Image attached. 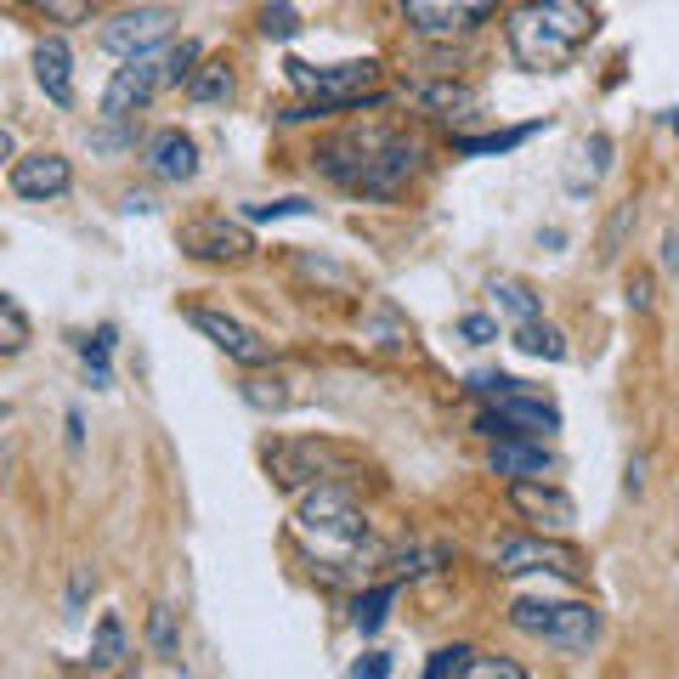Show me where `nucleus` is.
I'll list each match as a JSON object with an SVG mask.
<instances>
[{
    "mask_svg": "<svg viewBox=\"0 0 679 679\" xmlns=\"http://www.w3.org/2000/svg\"><path fill=\"white\" fill-rule=\"evenodd\" d=\"M595 0H521L504 23V40L526 74H561L595 40Z\"/></svg>",
    "mask_w": 679,
    "mask_h": 679,
    "instance_id": "1",
    "label": "nucleus"
},
{
    "mask_svg": "<svg viewBox=\"0 0 679 679\" xmlns=\"http://www.w3.org/2000/svg\"><path fill=\"white\" fill-rule=\"evenodd\" d=\"M414 165H419L414 142H403L391 130H374V125L368 130L357 125V130H346V136H334L317 148V170L340 187L363 192V199H397L403 181L414 176Z\"/></svg>",
    "mask_w": 679,
    "mask_h": 679,
    "instance_id": "2",
    "label": "nucleus"
},
{
    "mask_svg": "<svg viewBox=\"0 0 679 679\" xmlns=\"http://www.w3.org/2000/svg\"><path fill=\"white\" fill-rule=\"evenodd\" d=\"M295 532H301V544H312V555L323 561L312 572H323L328 584H340V566H346V561L368 555V521H363V510L352 504V493L328 488V481H323L317 493L301 499Z\"/></svg>",
    "mask_w": 679,
    "mask_h": 679,
    "instance_id": "3",
    "label": "nucleus"
},
{
    "mask_svg": "<svg viewBox=\"0 0 679 679\" xmlns=\"http://www.w3.org/2000/svg\"><path fill=\"white\" fill-rule=\"evenodd\" d=\"M295 91H306L312 103L306 108H289L283 119H317V114H340V108H357L363 96H374L379 85V63L363 58V63H328V69H312V63H283Z\"/></svg>",
    "mask_w": 679,
    "mask_h": 679,
    "instance_id": "4",
    "label": "nucleus"
},
{
    "mask_svg": "<svg viewBox=\"0 0 679 679\" xmlns=\"http://www.w3.org/2000/svg\"><path fill=\"white\" fill-rule=\"evenodd\" d=\"M510 623L521 628V635L566 651V657L589 651L600 640V612L589 600H515L510 606Z\"/></svg>",
    "mask_w": 679,
    "mask_h": 679,
    "instance_id": "5",
    "label": "nucleus"
},
{
    "mask_svg": "<svg viewBox=\"0 0 679 679\" xmlns=\"http://www.w3.org/2000/svg\"><path fill=\"white\" fill-rule=\"evenodd\" d=\"M176 29V12L170 7H136V12H119L103 23V34H96V45L114 58H142V52H154L159 40H170Z\"/></svg>",
    "mask_w": 679,
    "mask_h": 679,
    "instance_id": "6",
    "label": "nucleus"
},
{
    "mask_svg": "<svg viewBox=\"0 0 679 679\" xmlns=\"http://www.w3.org/2000/svg\"><path fill=\"white\" fill-rule=\"evenodd\" d=\"M165 85V58L142 52V58H125V69L108 80L103 91V119H130L136 108L154 103V91Z\"/></svg>",
    "mask_w": 679,
    "mask_h": 679,
    "instance_id": "7",
    "label": "nucleus"
},
{
    "mask_svg": "<svg viewBox=\"0 0 679 679\" xmlns=\"http://www.w3.org/2000/svg\"><path fill=\"white\" fill-rule=\"evenodd\" d=\"M499 0H403L408 23L425 34V40H453V34H470L476 23L493 18Z\"/></svg>",
    "mask_w": 679,
    "mask_h": 679,
    "instance_id": "8",
    "label": "nucleus"
},
{
    "mask_svg": "<svg viewBox=\"0 0 679 679\" xmlns=\"http://www.w3.org/2000/svg\"><path fill=\"white\" fill-rule=\"evenodd\" d=\"M493 566L499 572H561V577H584V555L572 544H555V539H504L493 550Z\"/></svg>",
    "mask_w": 679,
    "mask_h": 679,
    "instance_id": "9",
    "label": "nucleus"
},
{
    "mask_svg": "<svg viewBox=\"0 0 679 679\" xmlns=\"http://www.w3.org/2000/svg\"><path fill=\"white\" fill-rule=\"evenodd\" d=\"M181 250L199 255V261H244L255 250V238L227 216H199V221L181 227Z\"/></svg>",
    "mask_w": 679,
    "mask_h": 679,
    "instance_id": "10",
    "label": "nucleus"
},
{
    "mask_svg": "<svg viewBox=\"0 0 679 679\" xmlns=\"http://www.w3.org/2000/svg\"><path fill=\"white\" fill-rule=\"evenodd\" d=\"M192 328L210 334V346L227 352L232 363H244V368H267L272 363V340H261L255 328H244V323L227 317V312H192Z\"/></svg>",
    "mask_w": 679,
    "mask_h": 679,
    "instance_id": "11",
    "label": "nucleus"
},
{
    "mask_svg": "<svg viewBox=\"0 0 679 679\" xmlns=\"http://www.w3.org/2000/svg\"><path fill=\"white\" fill-rule=\"evenodd\" d=\"M328 464H334V448H323V442H278L267 453V470H272L278 488H306Z\"/></svg>",
    "mask_w": 679,
    "mask_h": 679,
    "instance_id": "12",
    "label": "nucleus"
},
{
    "mask_svg": "<svg viewBox=\"0 0 679 679\" xmlns=\"http://www.w3.org/2000/svg\"><path fill=\"white\" fill-rule=\"evenodd\" d=\"M488 464L510 481H550L555 476V453L544 442H532V436H504V442H493Z\"/></svg>",
    "mask_w": 679,
    "mask_h": 679,
    "instance_id": "13",
    "label": "nucleus"
},
{
    "mask_svg": "<svg viewBox=\"0 0 679 679\" xmlns=\"http://www.w3.org/2000/svg\"><path fill=\"white\" fill-rule=\"evenodd\" d=\"M74 170L63 154H29V159H12V192L18 199H58L69 192Z\"/></svg>",
    "mask_w": 679,
    "mask_h": 679,
    "instance_id": "14",
    "label": "nucleus"
},
{
    "mask_svg": "<svg viewBox=\"0 0 679 679\" xmlns=\"http://www.w3.org/2000/svg\"><path fill=\"white\" fill-rule=\"evenodd\" d=\"M510 504H515L526 521L550 526V532H561V526L577 521V504H572L561 488H550V481H510Z\"/></svg>",
    "mask_w": 679,
    "mask_h": 679,
    "instance_id": "15",
    "label": "nucleus"
},
{
    "mask_svg": "<svg viewBox=\"0 0 679 679\" xmlns=\"http://www.w3.org/2000/svg\"><path fill=\"white\" fill-rule=\"evenodd\" d=\"M34 80H40V91L52 96L58 108L74 103V58H69V40L63 34H45L34 45Z\"/></svg>",
    "mask_w": 679,
    "mask_h": 679,
    "instance_id": "16",
    "label": "nucleus"
},
{
    "mask_svg": "<svg viewBox=\"0 0 679 679\" xmlns=\"http://www.w3.org/2000/svg\"><path fill=\"white\" fill-rule=\"evenodd\" d=\"M148 165L165 181H192L199 176V148H192V136H181V130H159L148 142Z\"/></svg>",
    "mask_w": 679,
    "mask_h": 679,
    "instance_id": "17",
    "label": "nucleus"
},
{
    "mask_svg": "<svg viewBox=\"0 0 679 679\" xmlns=\"http://www.w3.org/2000/svg\"><path fill=\"white\" fill-rule=\"evenodd\" d=\"M493 414L510 425V436H550V430H561V408L544 403L539 391H532V397H510V403H493Z\"/></svg>",
    "mask_w": 679,
    "mask_h": 679,
    "instance_id": "18",
    "label": "nucleus"
},
{
    "mask_svg": "<svg viewBox=\"0 0 679 679\" xmlns=\"http://www.w3.org/2000/svg\"><path fill=\"white\" fill-rule=\"evenodd\" d=\"M515 352L544 357V363H561V357H566V334H561L555 323H544V317H532V323L515 328Z\"/></svg>",
    "mask_w": 679,
    "mask_h": 679,
    "instance_id": "19",
    "label": "nucleus"
},
{
    "mask_svg": "<svg viewBox=\"0 0 679 679\" xmlns=\"http://www.w3.org/2000/svg\"><path fill=\"white\" fill-rule=\"evenodd\" d=\"M419 103H425L430 114H442V119H470V114L481 108V96H476L470 85H425Z\"/></svg>",
    "mask_w": 679,
    "mask_h": 679,
    "instance_id": "20",
    "label": "nucleus"
},
{
    "mask_svg": "<svg viewBox=\"0 0 679 679\" xmlns=\"http://www.w3.org/2000/svg\"><path fill=\"white\" fill-rule=\"evenodd\" d=\"M238 397H244L250 408H261V414H283L289 403H295L289 379H278V374H250L244 385H238Z\"/></svg>",
    "mask_w": 679,
    "mask_h": 679,
    "instance_id": "21",
    "label": "nucleus"
},
{
    "mask_svg": "<svg viewBox=\"0 0 679 679\" xmlns=\"http://www.w3.org/2000/svg\"><path fill=\"white\" fill-rule=\"evenodd\" d=\"M577 159H584V170H572V192H584V187H595L606 170H612V136L606 130H595L589 142H584V148H577Z\"/></svg>",
    "mask_w": 679,
    "mask_h": 679,
    "instance_id": "22",
    "label": "nucleus"
},
{
    "mask_svg": "<svg viewBox=\"0 0 679 679\" xmlns=\"http://www.w3.org/2000/svg\"><path fill=\"white\" fill-rule=\"evenodd\" d=\"M114 323H103V328H96V334H85L80 340V357H85V379L91 385H114V374H108V352H114Z\"/></svg>",
    "mask_w": 679,
    "mask_h": 679,
    "instance_id": "23",
    "label": "nucleus"
},
{
    "mask_svg": "<svg viewBox=\"0 0 679 679\" xmlns=\"http://www.w3.org/2000/svg\"><path fill=\"white\" fill-rule=\"evenodd\" d=\"M493 301H499V312H510V317H515V328H521V323H532V317L544 312V306H539V295H532V289H526L521 278H493Z\"/></svg>",
    "mask_w": 679,
    "mask_h": 679,
    "instance_id": "24",
    "label": "nucleus"
},
{
    "mask_svg": "<svg viewBox=\"0 0 679 679\" xmlns=\"http://www.w3.org/2000/svg\"><path fill=\"white\" fill-rule=\"evenodd\" d=\"M391 600H397V584H379V589L357 595V600H352V623H357V635H374V628L385 623V612H391Z\"/></svg>",
    "mask_w": 679,
    "mask_h": 679,
    "instance_id": "25",
    "label": "nucleus"
},
{
    "mask_svg": "<svg viewBox=\"0 0 679 679\" xmlns=\"http://www.w3.org/2000/svg\"><path fill=\"white\" fill-rule=\"evenodd\" d=\"M187 96H192V103H227V96H232V69L227 63H205L199 74L187 80Z\"/></svg>",
    "mask_w": 679,
    "mask_h": 679,
    "instance_id": "26",
    "label": "nucleus"
},
{
    "mask_svg": "<svg viewBox=\"0 0 679 679\" xmlns=\"http://www.w3.org/2000/svg\"><path fill=\"white\" fill-rule=\"evenodd\" d=\"M544 125H521V130H499V136H464L459 142V154H470V159H481V154H510V148H521L526 136H539Z\"/></svg>",
    "mask_w": 679,
    "mask_h": 679,
    "instance_id": "27",
    "label": "nucleus"
},
{
    "mask_svg": "<svg viewBox=\"0 0 679 679\" xmlns=\"http://www.w3.org/2000/svg\"><path fill=\"white\" fill-rule=\"evenodd\" d=\"M628 227H635V199H623V205L612 210V221H606V232H600V267H612V261L623 255Z\"/></svg>",
    "mask_w": 679,
    "mask_h": 679,
    "instance_id": "28",
    "label": "nucleus"
},
{
    "mask_svg": "<svg viewBox=\"0 0 679 679\" xmlns=\"http://www.w3.org/2000/svg\"><path fill=\"white\" fill-rule=\"evenodd\" d=\"M119 657H125V623L108 612L103 623H96V646H91V662H96V668H114Z\"/></svg>",
    "mask_w": 679,
    "mask_h": 679,
    "instance_id": "29",
    "label": "nucleus"
},
{
    "mask_svg": "<svg viewBox=\"0 0 679 679\" xmlns=\"http://www.w3.org/2000/svg\"><path fill=\"white\" fill-rule=\"evenodd\" d=\"M199 40H181V45H170L165 52V85H187L192 74H199Z\"/></svg>",
    "mask_w": 679,
    "mask_h": 679,
    "instance_id": "30",
    "label": "nucleus"
},
{
    "mask_svg": "<svg viewBox=\"0 0 679 679\" xmlns=\"http://www.w3.org/2000/svg\"><path fill=\"white\" fill-rule=\"evenodd\" d=\"M23 346H29V317L12 301H0V357H18Z\"/></svg>",
    "mask_w": 679,
    "mask_h": 679,
    "instance_id": "31",
    "label": "nucleus"
},
{
    "mask_svg": "<svg viewBox=\"0 0 679 679\" xmlns=\"http://www.w3.org/2000/svg\"><path fill=\"white\" fill-rule=\"evenodd\" d=\"M148 646H154L165 662L181 657V646H176V612H170V606H154V617H148Z\"/></svg>",
    "mask_w": 679,
    "mask_h": 679,
    "instance_id": "32",
    "label": "nucleus"
},
{
    "mask_svg": "<svg viewBox=\"0 0 679 679\" xmlns=\"http://www.w3.org/2000/svg\"><path fill=\"white\" fill-rule=\"evenodd\" d=\"M295 29H301V12L289 7V0H267L261 7V34L267 40H295Z\"/></svg>",
    "mask_w": 679,
    "mask_h": 679,
    "instance_id": "33",
    "label": "nucleus"
},
{
    "mask_svg": "<svg viewBox=\"0 0 679 679\" xmlns=\"http://www.w3.org/2000/svg\"><path fill=\"white\" fill-rule=\"evenodd\" d=\"M283 216H317L312 199H272V205H244V221H283Z\"/></svg>",
    "mask_w": 679,
    "mask_h": 679,
    "instance_id": "34",
    "label": "nucleus"
},
{
    "mask_svg": "<svg viewBox=\"0 0 679 679\" xmlns=\"http://www.w3.org/2000/svg\"><path fill=\"white\" fill-rule=\"evenodd\" d=\"M459 679H526V673H521L510 657H476V651H470V662H464Z\"/></svg>",
    "mask_w": 679,
    "mask_h": 679,
    "instance_id": "35",
    "label": "nucleus"
},
{
    "mask_svg": "<svg viewBox=\"0 0 679 679\" xmlns=\"http://www.w3.org/2000/svg\"><path fill=\"white\" fill-rule=\"evenodd\" d=\"M464 662H470V646H442V651H430L425 679H459V673H464Z\"/></svg>",
    "mask_w": 679,
    "mask_h": 679,
    "instance_id": "36",
    "label": "nucleus"
},
{
    "mask_svg": "<svg viewBox=\"0 0 679 679\" xmlns=\"http://www.w3.org/2000/svg\"><path fill=\"white\" fill-rule=\"evenodd\" d=\"M442 561H453V544H430V550H414V555H403V561H397V572H403V577H419V572L442 566Z\"/></svg>",
    "mask_w": 679,
    "mask_h": 679,
    "instance_id": "37",
    "label": "nucleus"
},
{
    "mask_svg": "<svg viewBox=\"0 0 679 679\" xmlns=\"http://www.w3.org/2000/svg\"><path fill=\"white\" fill-rule=\"evenodd\" d=\"M130 142H136V130H130L125 119H114L108 130H91V148H96V154H119V148H130Z\"/></svg>",
    "mask_w": 679,
    "mask_h": 679,
    "instance_id": "38",
    "label": "nucleus"
},
{
    "mask_svg": "<svg viewBox=\"0 0 679 679\" xmlns=\"http://www.w3.org/2000/svg\"><path fill=\"white\" fill-rule=\"evenodd\" d=\"M459 334L470 340V346H493V340H499V323L481 317V312H470V317H459Z\"/></svg>",
    "mask_w": 679,
    "mask_h": 679,
    "instance_id": "39",
    "label": "nucleus"
},
{
    "mask_svg": "<svg viewBox=\"0 0 679 679\" xmlns=\"http://www.w3.org/2000/svg\"><path fill=\"white\" fill-rule=\"evenodd\" d=\"M623 295H628V306H635V312H651V306H657V289H651V278H646V272H628Z\"/></svg>",
    "mask_w": 679,
    "mask_h": 679,
    "instance_id": "40",
    "label": "nucleus"
},
{
    "mask_svg": "<svg viewBox=\"0 0 679 679\" xmlns=\"http://www.w3.org/2000/svg\"><path fill=\"white\" fill-rule=\"evenodd\" d=\"M352 679H391V657H385V651H368V657L352 668Z\"/></svg>",
    "mask_w": 679,
    "mask_h": 679,
    "instance_id": "41",
    "label": "nucleus"
},
{
    "mask_svg": "<svg viewBox=\"0 0 679 679\" xmlns=\"http://www.w3.org/2000/svg\"><path fill=\"white\" fill-rule=\"evenodd\" d=\"M91 589H96V577H91V566H80V572H74V584H69V612H80V600H85Z\"/></svg>",
    "mask_w": 679,
    "mask_h": 679,
    "instance_id": "42",
    "label": "nucleus"
},
{
    "mask_svg": "<svg viewBox=\"0 0 679 679\" xmlns=\"http://www.w3.org/2000/svg\"><path fill=\"white\" fill-rule=\"evenodd\" d=\"M662 267H668V272H679V232H668V238H662Z\"/></svg>",
    "mask_w": 679,
    "mask_h": 679,
    "instance_id": "43",
    "label": "nucleus"
},
{
    "mask_svg": "<svg viewBox=\"0 0 679 679\" xmlns=\"http://www.w3.org/2000/svg\"><path fill=\"white\" fill-rule=\"evenodd\" d=\"M125 210H130V216H148L154 199H148V192H125Z\"/></svg>",
    "mask_w": 679,
    "mask_h": 679,
    "instance_id": "44",
    "label": "nucleus"
},
{
    "mask_svg": "<svg viewBox=\"0 0 679 679\" xmlns=\"http://www.w3.org/2000/svg\"><path fill=\"white\" fill-rule=\"evenodd\" d=\"M69 442H74V448L85 442V419H80V414H69Z\"/></svg>",
    "mask_w": 679,
    "mask_h": 679,
    "instance_id": "45",
    "label": "nucleus"
},
{
    "mask_svg": "<svg viewBox=\"0 0 679 679\" xmlns=\"http://www.w3.org/2000/svg\"><path fill=\"white\" fill-rule=\"evenodd\" d=\"M12 159V130H0V165Z\"/></svg>",
    "mask_w": 679,
    "mask_h": 679,
    "instance_id": "46",
    "label": "nucleus"
},
{
    "mask_svg": "<svg viewBox=\"0 0 679 679\" xmlns=\"http://www.w3.org/2000/svg\"><path fill=\"white\" fill-rule=\"evenodd\" d=\"M668 125H673V130H679V108H673V114H668Z\"/></svg>",
    "mask_w": 679,
    "mask_h": 679,
    "instance_id": "47",
    "label": "nucleus"
},
{
    "mask_svg": "<svg viewBox=\"0 0 679 679\" xmlns=\"http://www.w3.org/2000/svg\"><path fill=\"white\" fill-rule=\"evenodd\" d=\"M7 464H12V459H7V453H0V476H7Z\"/></svg>",
    "mask_w": 679,
    "mask_h": 679,
    "instance_id": "48",
    "label": "nucleus"
}]
</instances>
